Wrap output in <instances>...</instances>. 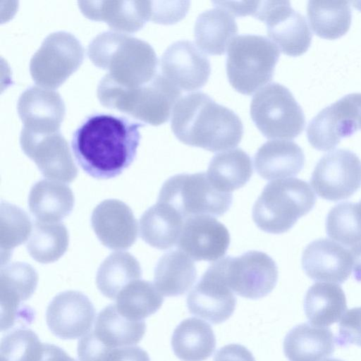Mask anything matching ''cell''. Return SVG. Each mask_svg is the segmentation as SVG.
<instances>
[{
	"label": "cell",
	"mask_w": 361,
	"mask_h": 361,
	"mask_svg": "<svg viewBox=\"0 0 361 361\" xmlns=\"http://www.w3.org/2000/svg\"><path fill=\"white\" fill-rule=\"evenodd\" d=\"M144 123L124 116L95 114L74 131L71 149L80 166L90 176L109 179L134 161Z\"/></svg>",
	"instance_id": "cell-1"
},
{
	"label": "cell",
	"mask_w": 361,
	"mask_h": 361,
	"mask_svg": "<svg viewBox=\"0 0 361 361\" xmlns=\"http://www.w3.org/2000/svg\"><path fill=\"white\" fill-rule=\"evenodd\" d=\"M171 129L181 142L212 152L237 147L243 135L239 116L202 92L179 99L172 111Z\"/></svg>",
	"instance_id": "cell-2"
},
{
	"label": "cell",
	"mask_w": 361,
	"mask_h": 361,
	"mask_svg": "<svg viewBox=\"0 0 361 361\" xmlns=\"http://www.w3.org/2000/svg\"><path fill=\"white\" fill-rule=\"evenodd\" d=\"M87 55L97 67L106 70L110 80L128 88L150 82L158 73L159 61L147 42L119 32L97 35L87 47Z\"/></svg>",
	"instance_id": "cell-3"
},
{
	"label": "cell",
	"mask_w": 361,
	"mask_h": 361,
	"mask_svg": "<svg viewBox=\"0 0 361 361\" xmlns=\"http://www.w3.org/2000/svg\"><path fill=\"white\" fill-rule=\"evenodd\" d=\"M181 90L162 74L157 73L148 83L128 88L104 77L97 87V97L105 107L121 111L152 126L169 119Z\"/></svg>",
	"instance_id": "cell-4"
},
{
	"label": "cell",
	"mask_w": 361,
	"mask_h": 361,
	"mask_svg": "<svg viewBox=\"0 0 361 361\" xmlns=\"http://www.w3.org/2000/svg\"><path fill=\"white\" fill-rule=\"evenodd\" d=\"M316 195L301 179H277L267 183L252 207V219L262 231L280 234L290 230L314 206Z\"/></svg>",
	"instance_id": "cell-5"
},
{
	"label": "cell",
	"mask_w": 361,
	"mask_h": 361,
	"mask_svg": "<svg viewBox=\"0 0 361 361\" xmlns=\"http://www.w3.org/2000/svg\"><path fill=\"white\" fill-rule=\"evenodd\" d=\"M279 56V47L265 36H237L227 50L226 66L230 84L243 94H252L271 80Z\"/></svg>",
	"instance_id": "cell-6"
},
{
	"label": "cell",
	"mask_w": 361,
	"mask_h": 361,
	"mask_svg": "<svg viewBox=\"0 0 361 361\" xmlns=\"http://www.w3.org/2000/svg\"><path fill=\"white\" fill-rule=\"evenodd\" d=\"M252 121L269 139H294L304 130L303 111L290 91L272 82L262 87L250 104Z\"/></svg>",
	"instance_id": "cell-7"
},
{
	"label": "cell",
	"mask_w": 361,
	"mask_h": 361,
	"mask_svg": "<svg viewBox=\"0 0 361 361\" xmlns=\"http://www.w3.org/2000/svg\"><path fill=\"white\" fill-rule=\"evenodd\" d=\"M231 192L219 190L206 173H180L170 177L163 184L158 202L176 209L185 220L197 215L219 216L231 207Z\"/></svg>",
	"instance_id": "cell-8"
},
{
	"label": "cell",
	"mask_w": 361,
	"mask_h": 361,
	"mask_svg": "<svg viewBox=\"0 0 361 361\" xmlns=\"http://www.w3.org/2000/svg\"><path fill=\"white\" fill-rule=\"evenodd\" d=\"M84 49L78 39L64 31L48 35L32 56L30 72L39 87L54 90L80 66Z\"/></svg>",
	"instance_id": "cell-9"
},
{
	"label": "cell",
	"mask_w": 361,
	"mask_h": 361,
	"mask_svg": "<svg viewBox=\"0 0 361 361\" xmlns=\"http://www.w3.org/2000/svg\"><path fill=\"white\" fill-rule=\"evenodd\" d=\"M253 16L264 22L269 37L283 54L298 56L309 49L312 34L307 20L289 1H258Z\"/></svg>",
	"instance_id": "cell-10"
},
{
	"label": "cell",
	"mask_w": 361,
	"mask_h": 361,
	"mask_svg": "<svg viewBox=\"0 0 361 361\" xmlns=\"http://www.w3.org/2000/svg\"><path fill=\"white\" fill-rule=\"evenodd\" d=\"M358 130H361V93H351L321 110L310 121L307 137L314 149L325 152Z\"/></svg>",
	"instance_id": "cell-11"
},
{
	"label": "cell",
	"mask_w": 361,
	"mask_h": 361,
	"mask_svg": "<svg viewBox=\"0 0 361 361\" xmlns=\"http://www.w3.org/2000/svg\"><path fill=\"white\" fill-rule=\"evenodd\" d=\"M220 260L230 288L243 298H263L276 285L277 265L263 252L251 250L238 257L227 256Z\"/></svg>",
	"instance_id": "cell-12"
},
{
	"label": "cell",
	"mask_w": 361,
	"mask_h": 361,
	"mask_svg": "<svg viewBox=\"0 0 361 361\" xmlns=\"http://www.w3.org/2000/svg\"><path fill=\"white\" fill-rule=\"evenodd\" d=\"M310 183L323 199L334 202L348 199L361 186V161L348 149L331 151L316 164Z\"/></svg>",
	"instance_id": "cell-13"
},
{
	"label": "cell",
	"mask_w": 361,
	"mask_h": 361,
	"mask_svg": "<svg viewBox=\"0 0 361 361\" xmlns=\"http://www.w3.org/2000/svg\"><path fill=\"white\" fill-rule=\"evenodd\" d=\"M37 282V273L29 264L12 262L1 265V331L18 324L32 323L35 312L22 302L32 296Z\"/></svg>",
	"instance_id": "cell-14"
},
{
	"label": "cell",
	"mask_w": 361,
	"mask_h": 361,
	"mask_svg": "<svg viewBox=\"0 0 361 361\" xmlns=\"http://www.w3.org/2000/svg\"><path fill=\"white\" fill-rule=\"evenodd\" d=\"M237 300L219 259L203 274L187 296L189 312L213 324H221L233 313Z\"/></svg>",
	"instance_id": "cell-15"
},
{
	"label": "cell",
	"mask_w": 361,
	"mask_h": 361,
	"mask_svg": "<svg viewBox=\"0 0 361 361\" xmlns=\"http://www.w3.org/2000/svg\"><path fill=\"white\" fill-rule=\"evenodd\" d=\"M20 144L47 179L71 183L77 177L78 169L68 142L60 131L41 133L22 128Z\"/></svg>",
	"instance_id": "cell-16"
},
{
	"label": "cell",
	"mask_w": 361,
	"mask_h": 361,
	"mask_svg": "<svg viewBox=\"0 0 361 361\" xmlns=\"http://www.w3.org/2000/svg\"><path fill=\"white\" fill-rule=\"evenodd\" d=\"M162 75L180 90L194 91L208 81L211 65L208 57L192 42L176 41L164 52Z\"/></svg>",
	"instance_id": "cell-17"
},
{
	"label": "cell",
	"mask_w": 361,
	"mask_h": 361,
	"mask_svg": "<svg viewBox=\"0 0 361 361\" xmlns=\"http://www.w3.org/2000/svg\"><path fill=\"white\" fill-rule=\"evenodd\" d=\"M96 316L90 299L82 293L66 290L56 295L46 310L49 329L62 339H75L88 333Z\"/></svg>",
	"instance_id": "cell-18"
},
{
	"label": "cell",
	"mask_w": 361,
	"mask_h": 361,
	"mask_svg": "<svg viewBox=\"0 0 361 361\" xmlns=\"http://www.w3.org/2000/svg\"><path fill=\"white\" fill-rule=\"evenodd\" d=\"M227 228L210 215L190 216L184 221L178 249L195 261L216 262L230 245Z\"/></svg>",
	"instance_id": "cell-19"
},
{
	"label": "cell",
	"mask_w": 361,
	"mask_h": 361,
	"mask_svg": "<svg viewBox=\"0 0 361 361\" xmlns=\"http://www.w3.org/2000/svg\"><path fill=\"white\" fill-rule=\"evenodd\" d=\"M91 224L99 241L109 249L126 250L136 241L137 220L131 209L121 200L100 202L92 212Z\"/></svg>",
	"instance_id": "cell-20"
},
{
	"label": "cell",
	"mask_w": 361,
	"mask_h": 361,
	"mask_svg": "<svg viewBox=\"0 0 361 361\" xmlns=\"http://www.w3.org/2000/svg\"><path fill=\"white\" fill-rule=\"evenodd\" d=\"M18 112L23 123V128L45 133L60 131L66 109L57 92L32 86L20 96Z\"/></svg>",
	"instance_id": "cell-21"
},
{
	"label": "cell",
	"mask_w": 361,
	"mask_h": 361,
	"mask_svg": "<svg viewBox=\"0 0 361 361\" xmlns=\"http://www.w3.org/2000/svg\"><path fill=\"white\" fill-rule=\"evenodd\" d=\"M349 251L328 238L315 240L302 252V269L313 281L343 283L348 279L352 269Z\"/></svg>",
	"instance_id": "cell-22"
},
{
	"label": "cell",
	"mask_w": 361,
	"mask_h": 361,
	"mask_svg": "<svg viewBox=\"0 0 361 361\" xmlns=\"http://www.w3.org/2000/svg\"><path fill=\"white\" fill-rule=\"evenodd\" d=\"M78 4L86 18L104 21L116 32H135L150 20V1H80Z\"/></svg>",
	"instance_id": "cell-23"
},
{
	"label": "cell",
	"mask_w": 361,
	"mask_h": 361,
	"mask_svg": "<svg viewBox=\"0 0 361 361\" xmlns=\"http://www.w3.org/2000/svg\"><path fill=\"white\" fill-rule=\"evenodd\" d=\"M305 164V154L295 142L272 140L264 143L254 157L257 173L266 180L283 179L298 175Z\"/></svg>",
	"instance_id": "cell-24"
},
{
	"label": "cell",
	"mask_w": 361,
	"mask_h": 361,
	"mask_svg": "<svg viewBox=\"0 0 361 361\" xmlns=\"http://www.w3.org/2000/svg\"><path fill=\"white\" fill-rule=\"evenodd\" d=\"M331 329L303 323L291 329L283 341V352L289 361H320L335 349Z\"/></svg>",
	"instance_id": "cell-25"
},
{
	"label": "cell",
	"mask_w": 361,
	"mask_h": 361,
	"mask_svg": "<svg viewBox=\"0 0 361 361\" xmlns=\"http://www.w3.org/2000/svg\"><path fill=\"white\" fill-rule=\"evenodd\" d=\"M71 189L62 182L44 179L30 189L28 204L35 219L42 222L58 223L69 215L74 206Z\"/></svg>",
	"instance_id": "cell-26"
},
{
	"label": "cell",
	"mask_w": 361,
	"mask_h": 361,
	"mask_svg": "<svg viewBox=\"0 0 361 361\" xmlns=\"http://www.w3.org/2000/svg\"><path fill=\"white\" fill-rule=\"evenodd\" d=\"M184 221V218L173 207L157 201L140 218V236L157 249L171 248L178 244Z\"/></svg>",
	"instance_id": "cell-27"
},
{
	"label": "cell",
	"mask_w": 361,
	"mask_h": 361,
	"mask_svg": "<svg viewBox=\"0 0 361 361\" xmlns=\"http://www.w3.org/2000/svg\"><path fill=\"white\" fill-rule=\"evenodd\" d=\"M200 13L195 21L194 34L197 46L211 55L224 54L238 32L233 16L217 7Z\"/></svg>",
	"instance_id": "cell-28"
},
{
	"label": "cell",
	"mask_w": 361,
	"mask_h": 361,
	"mask_svg": "<svg viewBox=\"0 0 361 361\" xmlns=\"http://www.w3.org/2000/svg\"><path fill=\"white\" fill-rule=\"evenodd\" d=\"M171 346L174 354L182 361H204L214 352L216 337L208 323L190 317L174 329Z\"/></svg>",
	"instance_id": "cell-29"
},
{
	"label": "cell",
	"mask_w": 361,
	"mask_h": 361,
	"mask_svg": "<svg viewBox=\"0 0 361 361\" xmlns=\"http://www.w3.org/2000/svg\"><path fill=\"white\" fill-rule=\"evenodd\" d=\"M196 278L193 259L179 249L163 255L154 268V283L160 293L166 297L183 295Z\"/></svg>",
	"instance_id": "cell-30"
},
{
	"label": "cell",
	"mask_w": 361,
	"mask_h": 361,
	"mask_svg": "<svg viewBox=\"0 0 361 361\" xmlns=\"http://www.w3.org/2000/svg\"><path fill=\"white\" fill-rule=\"evenodd\" d=\"M146 331L144 320H131L119 313L116 304H111L97 316L93 333L109 348L131 346L138 343Z\"/></svg>",
	"instance_id": "cell-31"
},
{
	"label": "cell",
	"mask_w": 361,
	"mask_h": 361,
	"mask_svg": "<svg viewBox=\"0 0 361 361\" xmlns=\"http://www.w3.org/2000/svg\"><path fill=\"white\" fill-rule=\"evenodd\" d=\"M305 315L311 324L329 326L338 322L347 310L342 288L333 283H315L304 300Z\"/></svg>",
	"instance_id": "cell-32"
},
{
	"label": "cell",
	"mask_w": 361,
	"mask_h": 361,
	"mask_svg": "<svg viewBox=\"0 0 361 361\" xmlns=\"http://www.w3.org/2000/svg\"><path fill=\"white\" fill-rule=\"evenodd\" d=\"M211 183L220 191L231 192L243 187L252 175L250 156L237 148L215 154L207 171Z\"/></svg>",
	"instance_id": "cell-33"
},
{
	"label": "cell",
	"mask_w": 361,
	"mask_h": 361,
	"mask_svg": "<svg viewBox=\"0 0 361 361\" xmlns=\"http://www.w3.org/2000/svg\"><path fill=\"white\" fill-rule=\"evenodd\" d=\"M307 15L314 32L321 38L336 39L350 29L352 11L345 1H309Z\"/></svg>",
	"instance_id": "cell-34"
},
{
	"label": "cell",
	"mask_w": 361,
	"mask_h": 361,
	"mask_svg": "<svg viewBox=\"0 0 361 361\" xmlns=\"http://www.w3.org/2000/svg\"><path fill=\"white\" fill-rule=\"evenodd\" d=\"M141 276L140 264L133 255L126 252H116L99 266L96 283L105 297L114 300L127 285L140 279Z\"/></svg>",
	"instance_id": "cell-35"
},
{
	"label": "cell",
	"mask_w": 361,
	"mask_h": 361,
	"mask_svg": "<svg viewBox=\"0 0 361 361\" xmlns=\"http://www.w3.org/2000/svg\"><path fill=\"white\" fill-rule=\"evenodd\" d=\"M116 300L119 313L134 321L144 320L154 314L164 302L154 283L140 279L127 285Z\"/></svg>",
	"instance_id": "cell-36"
},
{
	"label": "cell",
	"mask_w": 361,
	"mask_h": 361,
	"mask_svg": "<svg viewBox=\"0 0 361 361\" xmlns=\"http://www.w3.org/2000/svg\"><path fill=\"white\" fill-rule=\"evenodd\" d=\"M68 232L63 224L35 220L26 248L35 261L49 264L63 255L68 248Z\"/></svg>",
	"instance_id": "cell-37"
},
{
	"label": "cell",
	"mask_w": 361,
	"mask_h": 361,
	"mask_svg": "<svg viewBox=\"0 0 361 361\" xmlns=\"http://www.w3.org/2000/svg\"><path fill=\"white\" fill-rule=\"evenodd\" d=\"M329 238L349 247L361 243V205L341 202L331 209L326 219Z\"/></svg>",
	"instance_id": "cell-38"
},
{
	"label": "cell",
	"mask_w": 361,
	"mask_h": 361,
	"mask_svg": "<svg viewBox=\"0 0 361 361\" xmlns=\"http://www.w3.org/2000/svg\"><path fill=\"white\" fill-rule=\"evenodd\" d=\"M1 265L5 264L11 252L30 238L33 224L20 208L8 202L1 203Z\"/></svg>",
	"instance_id": "cell-39"
},
{
	"label": "cell",
	"mask_w": 361,
	"mask_h": 361,
	"mask_svg": "<svg viewBox=\"0 0 361 361\" xmlns=\"http://www.w3.org/2000/svg\"><path fill=\"white\" fill-rule=\"evenodd\" d=\"M43 344L32 330L17 329L1 338V361H37Z\"/></svg>",
	"instance_id": "cell-40"
},
{
	"label": "cell",
	"mask_w": 361,
	"mask_h": 361,
	"mask_svg": "<svg viewBox=\"0 0 361 361\" xmlns=\"http://www.w3.org/2000/svg\"><path fill=\"white\" fill-rule=\"evenodd\" d=\"M150 20L163 25H172L181 20L190 8L188 1H150Z\"/></svg>",
	"instance_id": "cell-41"
},
{
	"label": "cell",
	"mask_w": 361,
	"mask_h": 361,
	"mask_svg": "<svg viewBox=\"0 0 361 361\" xmlns=\"http://www.w3.org/2000/svg\"><path fill=\"white\" fill-rule=\"evenodd\" d=\"M336 343L341 347L355 344L361 347V307L348 310L338 324Z\"/></svg>",
	"instance_id": "cell-42"
},
{
	"label": "cell",
	"mask_w": 361,
	"mask_h": 361,
	"mask_svg": "<svg viewBox=\"0 0 361 361\" xmlns=\"http://www.w3.org/2000/svg\"><path fill=\"white\" fill-rule=\"evenodd\" d=\"M214 361H256L252 353L245 346L231 343L221 348Z\"/></svg>",
	"instance_id": "cell-43"
},
{
	"label": "cell",
	"mask_w": 361,
	"mask_h": 361,
	"mask_svg": "<svg viewBox=\"0 0 361 361\" xmlns=\"http://www.w3.org/2000/svg\"><path fill=\"white\" fill-rule=\"evenodd\" d=\"M105 361H150V359L145 350L131 345L111 349Z\"/></svg>",
	"instance_id": "cell-44"
},
{
	"label": "cell",
	"mask_w": 361,
	"mask_h": 361,
	"mask_svg": "<svg viewBox=\"0 0 361 361\" xmlns=\"http://www.w3.org/2000/svg\"><path fill=\"white\" fill-rule=\"evenodd\" d=\"M37 361H76L60 347L54 344L44 343Z\"/></svg>",
	"instance_id": "cell-45"
},
{
	"label": "cell",
	"mask_w": 361,
	"mask_h": 361,
	"mask_svg": "<svg viewBox=\"0 0 361 361\" xmlns=\"http://www.w3.org/2000/svg\"><path fill=\"white\" fill-rule=\"evenodd\" d=\"M350 252L354 278L361 282V243L353 246Z\"/></svg>",
	"instance_id": "cell-46"
},
{
	"label": "cell",
	"mask_w": 361,
	"mask_h": 361,
	"mask_svg": "<svg viewBox=\"0 0 361 361\" xmlns=\"http://www.w3.org/2000/svg\"><path fill=\"white\" fill-rule=\"evenodd\" d=\"M322 361H343V360L336 359V358H330V359H324Z\"/></svg>",
	"instance_id": "cell-47"
},
{
	"label": "cell",
	"mask_w": 361,
	"mask_h": 361,
	"mask_svg": "<svg viewBox=\"0 0 361 361\" xmlns=\"http://www.w3.org/2000/svg\"><path fill=\"white\" fill-rule=\"evenodd\" d=\"M359 203H360V205H361V200L360 201V202H359Z\"/></svg>",
	"instance_id": "cell-48"
}]
</instances>
